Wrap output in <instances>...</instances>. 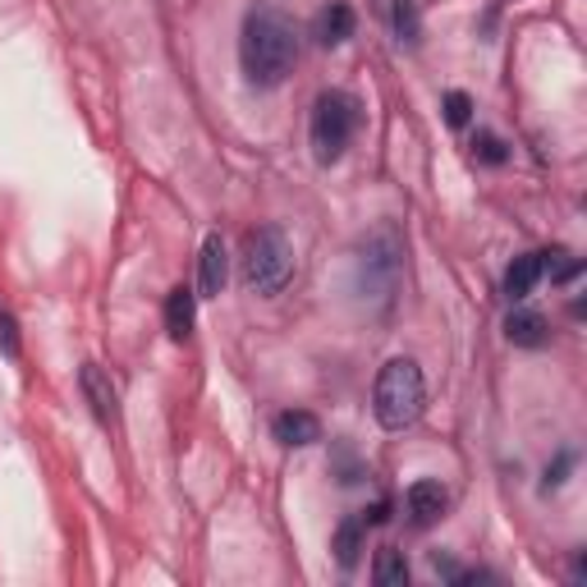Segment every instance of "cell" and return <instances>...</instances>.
<instances>
[{
	"label": "cell",
	"mask_w": 587,
	"mask_h": 587,
	"mask_svg": "<svg viewBox=\"0 0 587 587\" xmlns=\"http://www.w3.org/2000/svg\"><path fill=\"white\" fill-rule=\"evenodd\" d=\"M373 578H377L381 587H405V583H409V560H405V551L386 546V551L377 555V565H373Z\"/></svg>",
	"instance_id": "9a60e30c"
},
{
	"label": "cell",
	"mask_w": 587,
	"mask_h": 587,
	"mask_svg": "<svg viewBox=\"0 0 587 587\" xmlns=\"http://www.w3.org/2000/svg\"><path fill=\"white\" fill-rule=\"evenodd\" d=\"M271 437L281 446H317L322 441V422L307 409H285V413H275Z\"/></svg>",
	"instance_id": "9c48e42d"
},
{
	"label": "cell",
	"mask_w": 587,
	"mask_h": 587,
	"mask_svg": "<svg viewBox=\"0 0 587 587\" xmlns=\"http://www.w3.org/2000/svg\"><path fill=\"white\" fill-rule=\"evenodd\" d=\"M405 501H409V518L418 523V528H427V523H437V518L446 514V505H450V496H446V486H441V482H431V478L413 482Z\"/></svg>",
	"instance_id": "30bf717a"
},
{
	"label": "cell",
	"mask_w": 587,
	"mask_h": 587,
	"mask_svg": "<svg viewBox=\"0 0 587 587\" xmlns=\"http://www.w3.org/2000/svg\"><path fill=\"white\" fill-rule=\"evenodd\" d=\"M569 463H574V454H560V459H555V469H546V486H560L565 473H569Z\"/></svg>",
	"instance_id": "ffe728a7"
},
{
	"label": "cell",
	"mask_w": 587,
	"mask_h": 587,
	"mask_svg": "<svg viewBox=\"0 0 587 587\" xmlns=\"http://www.w3.org/2000/svg\"><path fill=\"white\" fill-rule=\"evenodd\" d=\"M505 335H510V345L518 349H542L546 339H551V326L542 313H528V307H514L510 322H505Z\"/></svg>",
	"instance_id": "8fae6325"
},
{
	"label": "cell",
	"mask_w": 587,
	"mask_h": 587,
	"mask_svg": "<svg viewBox=\"0 0 587 587\" xmlns=\"http://www.w3.org/2000/svg\"><path fill=\"white\" fill-rule=\"evenodd\" d=\"M390 23H395V38L399 42H418L422 38V19H418V6H413V0H395V6H390Z\"/></svg>",
	"instance_id": "2e32d148"
},
{
	"label": "cell",
	"mask_w": 587,
	"mask_h": 587,
	"mask_svg": "<svg viewBox=\"0 0 587 587\" xmlns=\"http://www.w3.org/2000/svg\"><path fill=\"white\" fill-rule=\"evenodd\" d=\"M473 157L486 161V166H505L510 151H505V143H501L496 134H478V138H473Z\"/></svg>",
	"instance_id": "e0dca14e"
},
{
	"label": "cell",
	"mask_w": 587,
	"mask_h": 587,
	"mask_svg": "<svg viewBox=\"0 0 587 587\" xmlns=\"http://www.w3.org/2000/svg\"><path fill=\"white\" fill-rule=\"evenodd\" d=\"M358 115H363V106L345 87H331L313 102V125H307V138H313V157L322 166L345 157V147L358 134Z\"/></svg>",
	"instance_id": "277c9868"
},
{
	"label": "cell",
	"mask_w": 587,
	"mask_h": 587,
	"mask_svg": "<svg viewBox=\"0 0 587 587\" xmlns=\"http://www.w3.org/2000/svg\"><path fill=\"white\" fill-rule=\"evenodd\" d=\"M469 115H473V102L463 97V92H446V119H450V125L463 129V125H469Z\"/></svg>",
	"instance_id": "d6986e66"
},
{
	"label": "cell",
	"mask_w": 587,
	"mask_h": 587,
	"mask_svg": "<svg viewBox=\"0 0 587 587\" xmlns=\"http://www.w3.org/2000/svg\"><path fill=\"white\" fill-rule=\"evenodd\" d=\"M555 266V253H523V258H514L510 262V271H505V298L510 303H523L533 290H537V281Z\"/></svg>",
	"instance_id": "52a82bcc"
},
{
	"label": "cell",
	"mask_w": 587,
	"mask_h": 587,
	"mask_svg": "<svg viewBox=\"0 0 587 587\" xmlns=\"http://www.w3.org/2000/svg\"><path fill=\"white\" fill-rule=\"evenodd\" d=\"M294 275V249L285 230L262 226L243 239V285L258 290V294H281Z\"/></svg>",
	"instance_id": "5b68a950"
},
{
	"label": "cell",
	"mask_w": 587,
	"mask_h": 587,
	"mask_svg": "<svg viewBox=\"0 0 587 587\" xmlns=\"http://www.w3.org/2000/svg\"><path fill=\"white\" fill-rule=\"evenodd\" d=\"M354 271H358V294L367 303L386 307L399 294V275H405V243H399L395 226H381V230H373L358 243Z\"/></svg>",
	"instance_id": "3957f363"
},
{
	"label": "cell",
	"mask_w": 587,
	"mask_h": 587,
	"mask_svg": "<svg viewBox=\"0 0 587 587\" xmlns=\"http://www.w3.org/2000/svg\"><path fill=\"white\" fill-rule=\"evenodd\" d=\"M422 405H427L422 367L413 358H390L377 373V390H373L377 422L386 431H405V427H413L422 418Z\"/></svg>",
	"instance_id": "7a4b0ae2"
},
{
	"label": "cell",
	"mask_w": 587,
	"mask_h": 587,
	"mask_svg": "<svg viewBox=\"0 0 587 587\" xmlns=\"http://www.w3.org/2000/svg\"><path fill=\"white\" fill-rule=\"evenodd\" d=\"M78 390H83V399H87V409L97 413V422H115V418H119V395H115V381H111L106 367L83 363V367H78Z\"/></svg>",
	"instance_id": "8992f818"
},
{
	"label": "cell",
	"mask_w": 587,
	"mask_h": 587,
	"mask_svg": "<svg viewBox=\"0 0 587 587\" xmlns=\"http://www.w3.org/2000/svg\"><path fill=\"white\" fill-rule=\"evenodd\" d=\"M298 65V28L275 6H258L239 28V70L253 87H281Z\"/></svg>",
	"instance_id": "6da1fadb"
},
{
	"label": "cell",
	"mask_w": 587,
	"mask_h": 587,
	"mask_svg": "<svg viewBox=\"0 0 587 587\" xmlns=\"http://www.w3.org/2000/svg\"><path fill=\"white\" fill-rule=\"evenodd\" d=\"M230 281V253H226V239L221 234H207L202 239V258H198V290L202 298H216Z\"/></svg>",
	"instance_id": "ba28073f"
},
{
	"label": "cell",
	"mask_w": 587,
	"mask_h": 587,
	"mask_svg": "<svg viewBox=\"0 0 587 587\" xmlns=\"http://www.w3.org/2000/svg\"><path fill=\"white\" fill-rule=\"evenodd\" d=\"M313 33H317V42H322V46H339V42H349V38H354V10L345 6V0H331V6L317 14Z\"/></svg>",
	"instance_id": "7c38bea8"
},
{
	"label": "cell",
	"mask_w": 587,
	"mask_h": 587,
	"mask_svg": "<svg viewBox=\"0 0 587 587\" xmlns=\"http://www.w3.org/2000/svg\"><path fill=\"white\" fill-rule=\"evenodd\" d=\"M363 533H367V518H363V514H354V518L339 523V533H335V560L345 565V569H354V565H358Z\"/></svg>",
	"instance_id": "5bb4252c"
},
{
	"label": "cell",
	"mask_w": 587,
	"mask_h": 587,
	"mask_svg": "<svg viewBox=\"0 0 587 587\" xmlns=\"http://www.w3.org/2000/svg\"><path fill=\"white\" fill-rule=\"evenodd\" d=\"M19 322L10 317V307H0V354L6 358H19Z\"/></svg>",
	"instance_id": "ac0fdd59"
},
{
	"label": "cell",
	"mask_w": 587,
	"mask_h": 587,
	"mask_svg": "<svg viewBox=\"0 0 587 587\" xmlns=\"http://www.w3.org/2000/svg\"><path fill=\"white\" fill-rule=\"evenodd\" d=\"M193 307H198V294L193 290H170V298H166V331H170V339H189V331H193Z\"/></svg>",
	"instance_id": "4fadbf2b"
}]
</instances>
